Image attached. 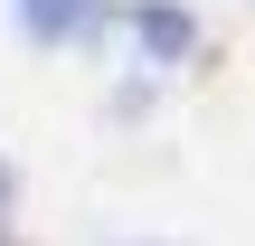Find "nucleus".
I'll return each instance as SVG.
<instances>
[{
  "mask_svg": "<svg viewBox=\"0 0 255 246\" xmlns=\"http://www.w3.org/2000/svg\"><path fill=\"white\" fill-rule=\"evenodd\" d=\"M132 28H142L151 66H180V57L199 47V19H189V9H170V0H132Z\"/></svg>",
  "mask_w": 255,
  "mask_h": 246,
  "instance_id": "1",
  "label": "nucleus"
},
{
  "mask_svg": "<svg viewBox=\"0 0 255 246\" xmlns=\"http://www.w3.org/2000/svg\"><path fill=\"white\" fill-rule=\"evenodd\" d=\"M19 19L38 38H76V28H95V0H19Z\"/></svg>",
  "mask_w": 255,
  "mask_h": 246,
  "instance_id": "2",
  "label": "nucleus"
},
{
  "mask_svg": "<svg viewBox=\"0 0 255 246\" xmlns=\"http://www.w3.org/2000/svg\"><path fill=\"white\" fill-rule=\"evenodd\" d=\"M0 218H9V161H0Z\"/></svg>",
  "mask_w": 255,
  "mask_h": 246,
  "instance_id": "3",
  "label": "nucleus"
}]
</instances>
